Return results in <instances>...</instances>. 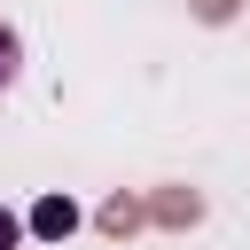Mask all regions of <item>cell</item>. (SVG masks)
<instances>
[{
  "mask_svg": "<svg viewBox=\"0 0 250 250\" xmlns=\"http://www.w3.org/2000/svg\"><path fill=\"white\" fill-rule=\"evenodd\" d=\"M31 227H39V234H70V227H78V211H70L62 195H47V203L31 211Z\"/></svg>",
  "mask_w": 250,
  "mask_h": 250,
  "instance_id": "6da1fadb",
  "label": "cell"
},
{
  "mask_svg": "<svg viewBox=\"0 0 250 250\" xmlns=\"http://www.w3.org/2000/svg\"><path fill=\"white\" fill-rule=\"evenodd\" d=\"M16 62H23V47H16V31L0 23V86H16Z\"/></svg>",
  "mask_w": 250,
  "mask_h": 250,
  "instance_id": "7a4b0ae2",
  "label": "cell"
},
{
  "mask_svg": "<svg viewBox=\"0 0 250 250\" xmlns=\"http://www.w3.org/2000/svg\"><path fill=\"white\" fill-rule=\"evenodd\" d=\"M0 250H16V219L8 211H0Z\"/></svg>",
  "mask_w": 250,
  "mask_h": 250,
  "instance_id": "3957f363",
  "label": "cell"
}]
</instances>
